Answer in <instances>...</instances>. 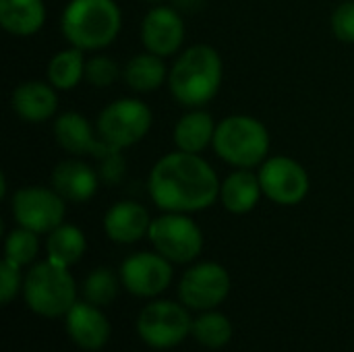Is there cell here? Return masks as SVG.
<instances>
[{
    "label": "cell",
    "instance_id": "obj_19",
    "mask_svg": "<svg viewBox=\"0 0 354 352\" xmlns=\"http://www.w3.org/2000/svg\"><path fill=\"white\" fill-rule=\"evenodd\" d=\"M263 197V189L257 172L249 168H234L220 185V203L234 216L249 214Z\"/></svg>",
    "mask_w": 354,
    "mask_h": 352
},
{
    "label": "cell",
    "instance_id": "obj_15",
    "mask_svg": "<svg viewBox=\"0 0 354 352\" xmlns=\"http://www.w3.org/2000/svg\"><path fill=\"white\" fill-rule=\"evenodd\" d=\"M97 168L89 166L83 158H68L56 164L50 176V187L66 203H85L89 201L100 187Z\"/></svg>",
    "mask_w": 354,
    "mask_h": 352
},
{
    "label": "cell",
    "instance_id": "obj_4",
    "mask_svg": "<svg viewBox=\"0 0 354 352\" xmlns=\"http://www.w3.org/2000/svg\"><path fill=\"white\" fill-rule=\"evenodd\" d=\"M212 147L228 166L253 170L268 160L270 131L255 116L230 114L218 122Z\"/></svg>",
    "mask_w": 354,
    "mask_h": 352
},
{
    "label": "cell",
    "instance_id": "obj_2",
    "mask_svg": "<svg viewBox=\"0 0 354 352\" xmlns=\"http://www.w3.org/2000/svg\"><path fill=\"white\" fill-rule=\"evenodd\" d=\"M222 79L220 52L209 44H195L176 54L168 71V89L180 106L203 108L218 95Z\"/></svg>",
    "mask_w": 354,
    "mask_h": 352
},
{
    "label": "cell",
    "instance_id": "obj_8",
    "mask_svg": "<svg viewBox=\"0 0 354 352\" xmlns=\"http://www.w3.org/2000/svg\"><path fill=\"white\" fill-rule=\"evenodd\" d=\"M10 212L17 226H23L35 234H50L64 222L66 201L52 187L29 185L12 193Z\"/></svg>",
    "mask_w": 354,
    "mask_h": 352
},
{
    "label": "cell",
    "instance_id": "obj_21",
    "mask_svg": "<svg viewBox=\"0 0 354 352\" xmlns=\"http://www.w3.org/2000/svg\"><path fill=\"white\" fill-rule=\"evenodd\" d=\"M46 23L44 0H0V25L15 37L35 35Z\"/></svg>",
    "mask_w": 354,
    "mask_h": 352
},
{
    "label": "cell",
    "instance_id": "obj_11",
    "mask_svg": "<svg viewBox=\"0 0 354 352\" xmlns=\"http://www.w3.org/2000/svg\"><path fill=\"white\" fill-rule=\"evenodd\" d=\"M230 274L216 261H203L189 268L178 284V299L185 307L212 311L222 305L230 293Z\"/></svg>",
    "mask_w": 354,
    "mask_h": 352
},
{
    "label": "cell",
    "instance_id": "obj_6",
    "mask_svg": "<svg viewBox=\"0 0 354 352\" xmlns=\"http://www.w3.org/2000/svg\"><path fill=\"white\" fill-rule=\"evenodd\" d=\"M149 243L172 263H191L203 251V232L191 214L162 212L151 220Z\"/></svg>",
    "mask_w": 354,
    "mask_h": 352
},
{
    "label": "cell",
    "instance_id": "obj_3",
    "mask_svg": "<svg viewBox=\"0 0 354 352\" xmlns=\"http://www.w3.org/2000/svg\"><path fill=\"white\" fill-rule=\"evenodd\" d=\"M122 10L116 0H68L60 15L64 39L83 52H97L116 41Z\"/></svg>",
    "mask_w": 354,
    "mask_h": 352
},
{
    "label": "cell",
    "instance_id": "obj_10",
    "mask_svg": "<svg viewBox=\"0 0 354 352\" xmlns=\"http://www.w3.org/2000/svg\"><path fill=\"white\" fill-rule=\"evenodd\" d=\"M263 195L282 207L299 205L311 189V178L305 166L290 156L268 158L257 170Z\"/></svg>",
    "mask_w": 354,
    "mask_h": 352
},
{
    "label": "cell",
    "instance_id": "obj_31",
    "mask_svg": "<svg viewBox=\"0 0 354 352\" xmlns=\"http://www.w3.org/2000/svg\"><path fill=\"white\" fill-rule=\"evenodd\" d=\"M23 280L25 278H21V266L4 257L0 263V303L2 305H8L17 297Z\"/></svg>",
    "mask_w": 354,
    "mask_h": 352
},
{
    "label": "cell",
    "instance_id": "obj_30",
    "mask_svg": "<svg viewBox=\"0 0 354 352\" xmlns=\"http://www.w3.org/2000/svg\"><path fill=\"white\" fill-rule=\"evenodd\" d=\"M97 172L102 183L106 185H118L127 174V160L122 156V149H112L104 158L97 160Z\"/></svg>",
    "mask_w": 354,
    "mask_h": 352
},
{
    "label": "cell",
    "instance_id": "obj_18",
    "mask_svg": "<svg viewBox=\"0 0 354 352\" xmlns=\"http://www.w3.org/2000/svg\"><path fill=\"white\" fill-rule=\"evenodd\" d=\"M151 216L145 205L139 201H118L110 205V210L104 216V232L110 241L118 245H133L147 237L151 226Z\"/></svg>",
    "mask_w": 354,
    "mask_h": 352
},
{
    "label": "cell",
    "instance_id": "obj_20",
    "mask_svg": "<svg viewBox=\"0 0 354 352\" xmlns=\"http://www.w3.org/2000/svg\"><path fill=\"white\" fill-rule=\"evenodd\" d=\"M216 122L212 114L203 108H189L187 114H183L174 124V145L180 151L187 154H201L214 143L216 135Z\"/></svg>",
    "mask_w": 354,
    "mask_h": 352
},
{
    "label": "cell",
    "instance_id": "obj_1",
    "mask_svg": "<svg viewBox=\"0 0 354 352\" xmlns=\"http://www.w3.org/2000/svg\"><path fill=\"white\" fill-rule=\"evenodd\" d=\"M220 178L201 154L170 151L162 156L147 178V193L162 212L195 214L220 199Z\"/></svg>",
    "mask_w": 354,
    "mask_h": 352
},
{
    "label": "cell",
    "instance_id": "obj_25",
    "mask_svg": "<svg viewBox=\"0 0 354 352\" xmlns=\"http://www.w3.org/2000/svg\"><path fill=\"white\" fill-rule=\"evenodd\" d=\"M191 334L195 340L212 351L224 349L232 338V324L224 313L218 311H203L197 319H193Z\"/></svg>",
    "mask_w": 354,
    "mask_h": 352
},
{
    "label": "cell",
    "instance_id": "obj_26",
    "mask_svg": "<svg viewBox=\"0 0 354 352\" xmlns=\"http://www.w3.org/2000/svg\"><path fill=\"white\" fill-rule=\"evenodd\" d=\"M118 278L110 268H95L93 272H89L83 282L85 301L97 307L110 305L118 295Z\"/></svg>",
    "mask_w": 354,
    "mask_h": 352
},
{
    "label": "cell",
    "instance_id": "obj_27",
    "mask_svg": "<svg viewBox=\"0 0 354 352\" xmlns=\"http://www.w3.org/2000/svg\"><path fill=\"white\" fill-rule=\"evenodd\" d=\"M39 253V241H37V234L23 228V226H17L15 230H10L4 239V257L19 263L21 268L23 266H29L33 263V259L37 257Z\"/></svg>",
    "mask_w": 354,
    "mask_h": 352
},
{
    "label": "cell",
    "instance_id": "obj_22",
    "mask_svg": "<svg viewBox=\"0 0 354 352\" xmlns=\"http://www.w3.org/2000/svg\"><path fill=\"white\" fill-rule=\"evenodd\" d=\"M168 71L170 68L166 66L162 56L145 50L127 60V64L122 66V79L129 89L137 93H149L168 83Z\"/></svg>",
    "mask_w": 354,
    "mask_h": 352
},
{
    "label": "cell",
    "instance_id": "obj_28",
    "mask_svg": "<svg viewBox=\"0 0 354 352\" xmlns=\"http://www.w3.org/2000/svg\"><path fill=\"white\" fill-rule=\"evenodd\" d=\"M118 77H122V68L118 62L106 54H93L85 62V81L93 87H110Z\"/></svg>",
    "mask_w": 354,
    "mask_h": 352
},
{
    "label": "cell",
    "instance_id": "obj_32",
    "mask_svg": "<svg viewBox=\"0 0 354 352\" xmlns=\"http://www.w3.org/2000/svg\"><path fill=\"white\" fill-rule=\"evenodd\" d=\"M145 2H160V0H145Z\"/></svg>",
    "mask_w": 354,
    "mask_h": 352
},
{
    "label": "cell",
    "instance_id": "obj_23",
    "mask_svg": "<svg viewBox=\"0 0 354 352\" xmlns=\"http://www.w3.org/2000/svg\"><path fill=\"white\" fill-rule=\"evenodd\" d=\"M87 249V239L83 230L75 224L62 222L56 226L46 241V253L52 263H58L62 268L75 266Z\"/></svg>",
    "mask_w": 354,
    "mask_h": 352
},
{
    "label": "cell",
    "instance_id": "obj_12",
    "mask_svg": "<svg viewBox=\"0 0 354 352\" xmlns=\"http://www.w3.org/2000/svg\"><path fill=\"white\" fill-rule=\"evenodd\" d=\"M120 284L135 297L153 299L172 282V261L158 251H139L129 255L120 266Z\"/></svg>",
    "mask_w": 354,
    "mask_h": 352
},
{
    "label": "cell",
    "instance_id": "obj_24",
    "mask_svg": "<svg viewBox=\"0 0 354 352\" xmlns=\"http://www.w3.org/2000/svg\"><path fill=\"white\" fill-rule=\"evenodd\" d=\"M85 62L87 58L81 48H64L50 58L46 77L58 91H71L85 79Z\"/></svg>",
    "mask_w": 354,
    "mask_h": 352
},
{
    "label": "cell",
    "instance_id": "obj_9",
    "mask_svg": "<svg viewBox=\"0 0 354 352\" xmlns=\"http://www.w3.org/2000/svg\"><path fill=\"white\" fill-rule=\"evenodd\" d=\"M193 330V319L185 305L174 301H153L139 313L137 334L139 338L158 351L178 346Z\"/></svg>",
    "mask_w": 354,
    "mask_h": 352
},
{
    "label": "cell",
    "instance_id": "obj_7",
    "mask_svg": "<svg viewBox=\"0 0 354 352\" xmlns=\"http://www.w3.org/2000/svg\"><path fill=\"white\" fill-rule=\"evenodd\" d=\"M151 108L139 98H120L110 102L95 120L102 141L116 149H127L139 143L151 129Z\"/></svg>",
    "mask_w": 354,
    "mask_h": 352
},
{
    "label": "cell",
    "instance_id": "obj_16",
    "mask_svg": "<svg viewBox=\"0 0 354 352\" xmlns=\"http://www.w3.org/2000/svg\"><path fill=\"white\" fill-rule=\"evenodd\" d=\"M66 319V332L71 340L83 349V351H100L110 340V322L100 311L97 305H91L87 301H77L71 311L64 315Z\"/></svg>",
    "mask_w": 354,
    "mask_h": 352
},
{
    "label": "cell",
    "instance_id": "obj_14",
    "mask_svg": "<svg viewBox=\"0 0 354 352\" xmlns=\"http://www.w3.org/2000/svg\"><path fill=\"white\" fill-rule=\"evenodd\" d=\"M54 139L56 143L71 156L75 158H85L91 156L95 160L104 158L108 151L116 149L112 145H108L106 141H102L97 127L91 124L81 112L68 110L62 112L54 118Z\"/></svg>",
    "mask_w": 354,
    "mask_h": 352
},
{
    "label": "cell",
    "instance_id": "obj_5",
    "mask_svg": "<svg viewBox=\"0 0 354 352\" xmlns=\"http://www.w3.org/2000/svg\"><path fill=\"white\" fill-rule=\"evenodd\" d=\"M27 307L41 317H64L77 303V284L68 272L50 259L35 263L23 280Z\"/></svg>",
    "mask_w": 354,
    "mask_h": 352
},
{
    "label": "cell",
    "instance_id": "obj_13",
    "mask_svg": "<svg viewBox=\"0 0 354 352\" xmlns=\"http://www.w3.org/2000/svg\"><path fill=\"white\" fill-rule=\"evenodd\" d=\"M187 35L185 19L176 6L156 4L141 21V44L147 52L162 58L176 56L183 50Z\"/></svg>",
    "mask_w": 354,
    "mask_h": 352
},
{
    "label": "cell",
    "instance_id": "obj_17",
    "mask_svg": "<svg viewBox=\"0 0 354 352\" xmlns=\"http://www.w3.org/2000/svg\"><path fill=\"white\" fill-rule=\"evenodd\" d=\"M56 87L50 81H23L12 89L10 106L15 114L31 124H41L54 118L58 110Z\"/></svg>",
    "mask_w": 354,
    "mask_h": 352
},
{
    "label": "cell",
    "instance_id": "obj_29",
    "mask_svg": "<svg viewBox=\"0 0 354 352\" xmlns=\"http://www.w3.org/2000/svg\"><path fill=\"white\" fill-rule=\"evenodd\" d=\"M330 25L340 41L354 44V0H344L334 8Z\"/></svg>",
    "mask_w": 354,
    "mask_h": 352
}]
</instances>
